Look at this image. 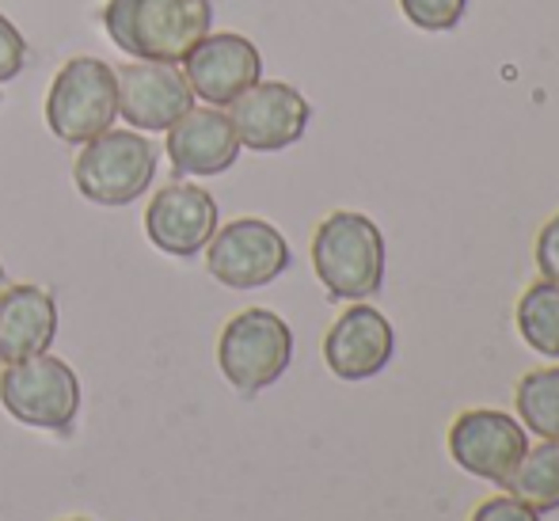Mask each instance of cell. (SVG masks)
<instances>
[{"instance_id":"cell-1","label":"cell","mask_w":559,"mask_h":521,"mask_svg":"<svg viewBox=\"0 0 559 521\" xmlns=\"http://www.w3.org/2000/svg\"><path fill=\"white\" fill-rule=\"evenodd\" d=\"M107 38L138 61L183 66L214 27L210 0H107L99 12Z\"/></svg>"},{"instance_id":"cell-2","label":"cell","mask_w":559,"mask_h":521,"mask_svg":"<svg viewBox=\"0 0 559 521\" xmlns=\"http://www.w3.org/2000/svg\"><path fill=\"white\" fill-rule=\"evenodd\" d=\"M312 271L335 301H366L384 286V236L366 213L335 210L312 236Z\"/></svg>"},{"instance_id":"cell-3","label":"cell","mask_w":559,"mask_h":521,"mask_svg":"<svg viewBox=\"0 0 559 521\" xmlns=\"http://www.w3.org/2000/svg\"><path fill=\"white\" fill-rule=\"evenodd\" d=\"M156 145L133 130H107L84 141L73 164V183L96 206H130L153 187Z\"/></svg>"},{"instance_id":"cell-4","label":"cell","mask_w":559,"mask_h":521,"mask_svg":"<svg viewBox=\"0 0 559 521\" xmlns=\"http://www.w3.org/2000/svg\"><path fill=\"white\" fill-rule=\"evenodd\" d=\"M294 362V331L271 309H243L222 328L217 366L240 396L271 389Z\"/></svg>"},{"instance_id":"cell-5","label":"cell","mask_w":559,"mask_h":521,"mask_svg":"<svg viewBox=\"0 0 559 521\" xmlns=\"http://www.w3.org/2000/svg\"><path fill=\"white\" fill-rule=\"evenodd\" d=\"M118 76L99 58H69L46 96V126L66 145H84L115 126Z\"/></svg>"},{"instance_id":"cell-6","label":"cell","mask_w":559,"mask_h":521,"mask_svg":"<svg viewBox=\"0 0 559 521\" xmlns=\"http://www.w3.org/2000/svg\"><path fill=\"white\" fill-rule=\"evenodd\" d=\"M0 404L15 423L61 434L81 412V381L73 366H66L53 354L8 362L0 369Z\"/></svg>"},{"instance_id":"cell-7","label":"cell","mask_w":559,"mask_h":521,"mask_svg":"<svg viewBox=\"0 0 559 521\" xmlns=\"http://www.w3.org/2000/svg\"><path fill=\"white\" fill-rule=\"evenodd\" d=\"M289 244L271 221L236 217L206 244V267L228 289H263L289 271Z\"/></svg>"},{"instance_id":"cell-8","label":"cell","mask_w":559,"mask_h":521,"mask_svg":"<svg viewBox=\"0 0 559 521\" xmlns=\"http://www.w3.org/2000/svg\"><path fill=\"white\" fill-rule=\"evenodd\" d=\"M530 449V430L514 415L495 407L461 412L449 426V453L468 476L487 479L495 487H510L518 464Z\"/></svg>"},{"instance_id":"cell-9","label":"cell","mask_w":559,"mask_h":521,"mask_svg":"<svg viewBox=\"0 0 559 521\" xmlns=\"http://www.w3.org/2000/svg\"><path fill=\"white\" fill-rule=\"evenodd\" d=\"M228 122H233L240 149L251 153H282L297 145L309 130L312 107L294 84L286 81H255L243 96L228 104Z\"/></svg>"},{"instance_id":"cell-10","label":"cell","mask_w":559,"mask_h":521,"mask_svg":"<svg viewBox=\"0 0 559 521\" xmlns=\"http://www.w3.org/2000/svg\"><path fill=\"white\" fill-rule=\"evenodd\" d=\"M183 76L194 99H206L210 107H228L251 84L263 81V54L251 38L236 31H217V35L210 31L183 58Z\"/></svg>"},{"instance_id":"cell-11","label":"cell","mask_w":559,"mask_h":521,"mask_svg":"<svg viewBox=\"0 0 559 521\" xmlns=\"http://www.w3.org/2000/svg\"><path fill=\"white\" fill-rule=\"evenodd\" d=\"M115 76H118V118H126L133 130L168 133L194 107V92L179 66L133 61V66L115 69Z\"/></svg>"},{"instance_id":"cell-12","label":"cell","mask_w":559,"mask_h":521,"mask_svg":"<svg viewBox=\"0 0 559 521\" xmlns=\"http://www.w3.org/2000/svg\"><path fill=\"white\" fill-rule=\"evenodd\" d=\"M217 233V199L206 187L168 183L156 191L145 210V236L164 256L191 259L206 251L210 236Z\"/></svg>"},{"instance_id":"cell-13","label":"cell","mask_w":559,"mask_h":521,"mask_svg":"<svg viewBox=\"0 0 559 521\" xmlns=\"http://www.w3.org/2000/svg\"><path fill=\"white\" fill-rule=\"evenodd\" d=\"M396 354V331L389 316L366 301H350L324 335V362L338 381H369Z\"/></svg>"},{"instance_id":"cell-14","label":"cell","mask_w":559,"mask_h":521,"mask_svg":"<svg viewBox=\"0 0 559 521\" xmlns=\"http://www.w3.org/2000/svg\"><path fill=\"white\" fill-rule=\"evenodd\" d=\"M164 149L176 176H222L240 156V138L222 107H191L168 130Z\"/></svg>"},{"instance_id":"cell-15","label":"cell","mask_w":559,"mask_h":521,"mask_svg":"<svg viewBox=\"0 0 559 521\" xmlns=\"http://www.w3.org/2000/svg\"><path fill=\"white\" fill-rule=\"evenodd\" d=\"M58 339V305L43 286L0 289V362H23L46 354Z\"/></svg>"},{"instance_id":"cell-16","label":"cell","mask_w":559,"mask_h":521,"mask_svg":"<svg viewBox=\"0 0 559 521\" xmlns=\"http://www.w3.org/2000/svg\"><path fill=\"white\" fill-rule=\"evenodd\" d=\"M507 492L518 495L522 502H530L537 514L559 510V441L540 438L537 446L525 449Z\"/></svg>"},{"instance_id":"cell-17","label":"cell","mask_w":559,"mask_h":521,"mask_svg":"<svg viewBox=\"0 0 559 521\" xmlns=\"http://www.w3.org/2000/svg\"><path fill=\"white\" fill-rule=\"evenodd\" d=\"M518 423L537 438L559 441V366L533 369L518 381L514 392Z\"/></svg>"},{"instance_id":"cell-18","label":"cell","mask_w":559,"mask_h":521,"mask_svg":"<svg viewBox=\"0 0 559 521\" xmlns=\"http://www.w3.org/2000/svg\"><path fill=\"white\" fill-rule=\"evenodd\" d=\"M518 331L525 346H533L545 358H559V286L533 282L518 301Z\"/></svg>"},{"instance_id":"cell-19","label":"cell","mask_w":559,"mask_h":521,"mask_svg":"<svg viewBox=\"0 0 559 521\" xmlns=\"http://www.w3.org/2000/svg\"><path fill=\"white\" fill-rule=\"evenodd\" d=\"M400 12L419 31H453L468 12V0H400Z\"/></svg>"},{"instance_id":"cell-20","label":"cell","mask_w":559,"mask_h":521,"mask_svg":"<svg viewBox=\"0 0 559 521\" xmlns=\"http://www.w3.org/2000/svg\"><path fill=\"white\" fill-rule=\"evenodd\" d=\"M23 66H27V38L0 12V84L15 81L23 73Z\"/></svg>"},{"instance_id":"cell-21","label":"cell","mask_w":559,"mask_h":521,"mask_svg":"<svg viewBox=\"0 0 559 521\" xmlns=\"http://www.w3.org/2000/svg\"><path fill=\"white\" fill-rule=\"evenodd\" d=\"M468 521H540L537 510L530 507V502H522L518 495H495V499L479 502L476 514Z\"/></svg>"},{"instance_id":"cell-22","label":"cell","mask_w":559,"mask_h":521,"mask_svg":"<svg viewBox=\"0 0 559 521\" xmlns=\"http://www.w3.org/2000/svg\"><path fill=\"white\" fill-rule=\"evenodd\" d=\"M537 271L545 282L559 286V213L545 221V228L537 233Z\"/></svg>"},{"instance_id":"cell-23","label":"cell","mask_w":559,"mask_h":521,"mask_svg":"<svg viewBox=\"0 0 559 521\" xmlns=\"http://www.w3.org/2000/svg\"><path fill=\"white\" fill-rule=\"evenodd\" d=\"M0 289H4V267H0Z\"/></svg>"},{"instance_id":"cell-24","label":"cell","mask_w":559,"mask_h":521,"mask_svg":"<svg viewBox=\"0 0 559 521\" xmlns=\"http://www.w3.org/2000/svg\"><path fill=\"white\" fill-rule=\"evenodd\" d=\"M66 521H88V518H66Z\"/></svg>"}]
</instances>
